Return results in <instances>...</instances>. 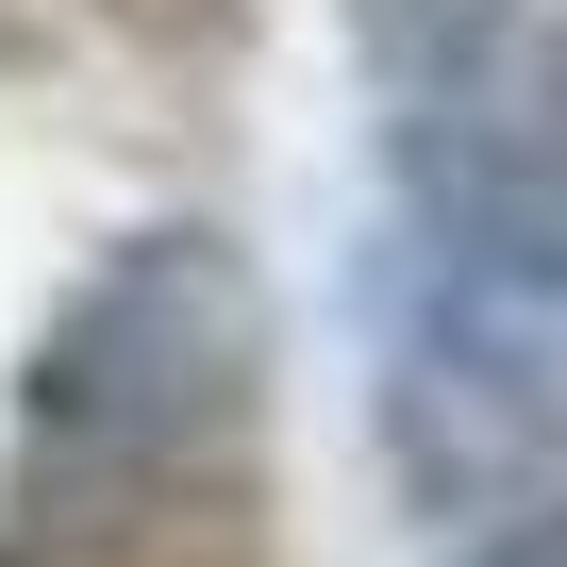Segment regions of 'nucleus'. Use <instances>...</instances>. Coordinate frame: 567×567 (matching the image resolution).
I'll return each mask as SVG.
<instances>
[{"mask_svg":"<svg viewBox=\"0 0 567 567\" xmlns=\"http://www.w3.org/2000/svg\"><path fill=\"white\" fill-rule=\"evenodd\" d=\"M467 567H567V501H534V517H517V534H484Z\"/></svg>","mask_w":567,"mask_h":567,"instance_id":"nucleus-2","label":"nucleus"},{"mask_svg":"<svg viewBox=\"0 0 567 567\" xmlns=\"http://www.w3.org/2000/svg\"><path fill=\"white\" fill-rule=\"evenodd\" d=\"M384 101L417 167L401 417L517 467L567 434V0H384Z\"/></svg>","mask_w":567,"mask_h":567,"instance_id":"nucleus-1","label":"nucleus"}]
</instances>
